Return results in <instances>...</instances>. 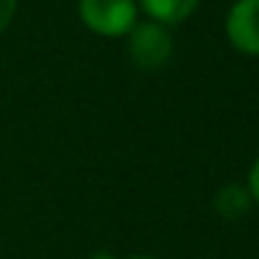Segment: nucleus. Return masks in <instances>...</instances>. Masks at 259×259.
<instances>
[{"mask_svg": "<svg viewBox=\"0 0 259 259\" xmlns=\"http://www.w3.org/2000/svg\"><path fill=\"white\" fill-rule=\"evenodd\" d=\"M79 18L92 33L119 38L138 23V0H79Z\"/></svg>", "mask_w": 259, "mask_h": 259, "instance_id": "f257e3e1", "label": "nucleus"}, {"mask_svg": "<svg viewBox=\"0 0 259 259\" xmlns=\"http://www.w3.org/2000/svg\"><path fill=\"white\" fill-rule=\"evenodd\" d=\"M127 54L140 71H158L173 56V36L168 26L155 21L135 23V28L127 33Z\"/></svg>", "mask_w": 259, "mask_h": 259, "instance_id": "f03ea898", "label": "nucleus"}, {"mask_svg": "<svg viewBox=\"0 0 259 259\" xmlns=\"http://www.w3.org/2000/svg\"><path fill=\"white\" fill-rule=\"evenodd\" d=\"M224 28L236 51L259 56V0H236L226 13Z\"/></svg>", "mask_w": 259, "mask_h": 259, "instance_id": "7ed1b4c3", "label": "nucleus"}, {"mask_svg": "<svg viewBox=\"0 0 259 259\" xmlns=\"http://www.w3.org/2000/svg\"><path fill=\"white\" fill-rule=\"evenodd\" d=\"M138 3L150 16V21L160 26H176L196 13L201 0H138Z\"/></svg>", "mask_w": 259, "mask_h": 259, "instance_id": "20e7f679", "label": "nucleus"}, {"mask_svg": "<svg viewBox=\"0 0 259 259\" xmlns=\"http://www.w3.org/2000/svg\"><path fill=\"white\" fill-rule=\"evenodd\" d=\"M251 203L254 201H251V193H249L246 183L244 186L241 183H226L213 196V208L226 221H236V219L246 216L249 208H251Z\"/></svg>", "mask_w": 259, "mask_h": 259, "instance_id": "39448f33", "label": "nucleus"}, {"mask_svg": "<svg viewBox=\"0 0 259 259\" xmlns=\"http://www.w3.org/2000/svg\"><path fill=\"white\" fill-rule=\"evenodd\" d=\"M16 8H18V0H0V33L11 26V21L16 16Z\"/></svg>", "mask_w": 259, "mask_h": 259, "instance_id": "423d86ee", "label": "nucleus"}, {"mask_svg": "<svg viewBox=\"0 0 259 259\" xmlns=\"http://www.w3.org/2000/svg\"><path fill=\"white\" fill-rule=\"evenodd\" d=\"M246 188H249V193H251V201H254V203H259V158H256V160L251 163V168H249Z\"/></svg>", "mask_w": 259, "mask_h": 259, "instance_id": "0eeeda50", "label": "nucleus"}, {"mask_svg": "<svg viewBox=\"0 0 259 259\" xmlns=\"http://www.w3.org/2000/svg\"><path fill=\"white\" fill-rule=\"evenodd\" d=\"M89 259H117V256H114L112 251H104V249H102V251H94Z\"/></svg>", "mask_w": 259, "mask_h": 259, "instance_id": "6e6552de", "label": "nucleus"}, {"mask_svg": "<svg viewBox=\"0 0 259 259\" xmlns=\"http://www.w3.org/2000/svg\"><path fill=\"white\" fill-rule=\"evenodd\" d=\"M124 259H155V256H150V254H133V256H124Z\"/></svg>", "mask_w": 259, "mask_h": 259, "instance_id": "1a4fd4ad", "label": "nucleus"}]
</instances>
